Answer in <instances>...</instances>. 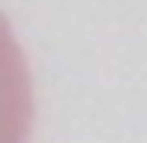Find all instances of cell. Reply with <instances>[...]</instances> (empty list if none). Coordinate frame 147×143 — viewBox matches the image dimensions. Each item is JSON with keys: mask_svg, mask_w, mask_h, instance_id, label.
Returning a JSON list of instances; mask_svg holds the SVG:
<instances>
[{"mask_svg": "<svg viewBox=\"0 0 147 143\" xmlns=\"http://www.w3.org/2000/svg\"><path fill=\"white\" fill-rule=\"evenodd\" d=\"M32 132V75L25 54L0 14V143H29Z\"/></svg>", "mask_w": 147, "mask_h": 143, "instance_id": "6da1fadb", "label": "cell"}]
</instances>
